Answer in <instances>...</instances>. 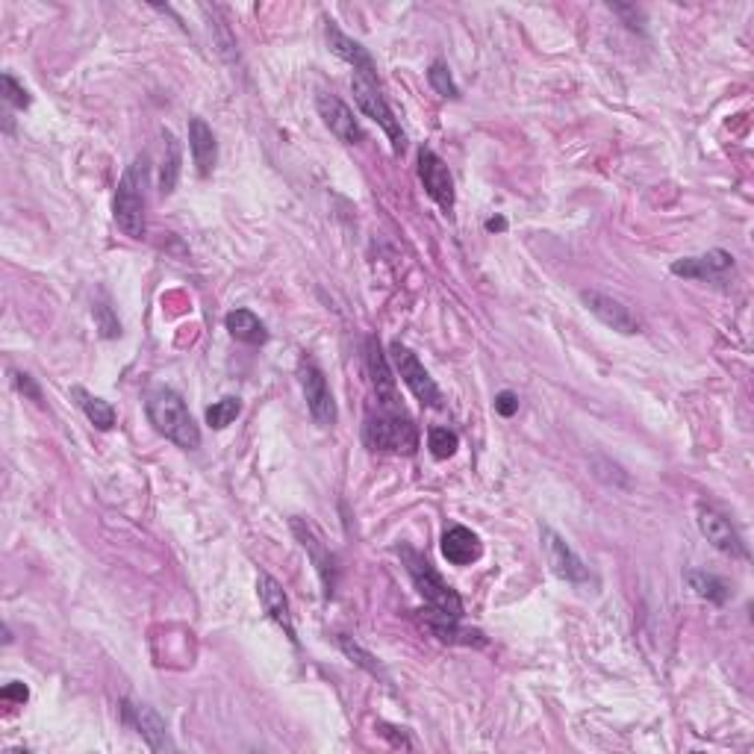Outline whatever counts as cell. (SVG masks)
Instances as JSON below:
<instances>
[{
	"label": "cell",
	"instance_id": "cell-21",
	"mask_svg": "<svg viewBox=\"0 0 754 754\" xmlns=\"http://www.w3.org/2000/svg\"><path fill=\"white\" fill-rule=\"evenodd\" d=\"M224 324H227L230 336L239 339V342H248V345H266L269 342L266 324L260 322L251 310H233V313H227Z\"/></svg>",
	"mask_w": 754,
	"mask_h": 754
},
{
	"label": "cell",
	"instance_id": "cell-6",
	"mask_svg": "<svg viewBox=\"0 0 754 754\" xmlns=\"http://www.w3.org/2000/svg\"><path fill=\"white\" fill-rule=\"evenodd\" d=\"M392 363H395V369H398V375L401 380L410 386V392L422 401V404H428V407H442V392H439V386L433 383V377L428 375V369L419 363V357L407 348V345H401V342H392Z\"/></svg>",
	"mask_w": 754,
	"mask_h": 754
},
{
	"label": "cell",
	"instance_id": "cell-12",
	"mask_svg": "<svg viewBox=\"0 0 754 754\" xmlns=\"http://www.w3.org/2000/svg\"><path fill=\"white\" fill-rule=\"evenodd\" d=\"M419 177H422L425 192L431 195L445 213H451L454 210V180H451L448 165L439 160L431 148L419 151Z\"/></svg>",
	"mask_w": 754,
	"mask_h": 754
},
{
	"label": "cell",
	"instance_id": "cell-5",
	"mask_svg": "<svg viewBox=\"0 0 754 754\" xmlns=\"http://www.w3.org/2000/svg\"><path fill=\"white\" fill-rule=\"evenodd\" d=\"M351 92H354L357 107L363 109V112L375 121L377 127L389 136L392 148H395V151H404V133H401V124H398L395 112H392L389 104H386V98L380 95V86H377L375 80H366V77L354 74V80H351Z\"/></svg>",
	"mask_w": 754,
	"mask_h": 754
},
{
	"label": "cell",
	"instance_id": "cell-3",
	"mask_svg": "<svg viewBox=\"0 0 754 754\" xmlns=\"http://www.w3.org/2000/svg\"><path fill=\"white\" fill-rule=\"evenodd\" d=\"M401 557H404V563H407V572H410L416 590H419V595L431 604L433 613L448 616V619H460V616H463V601H460V595L454 593V590L442 581V575L428 563V557H422L419 551H413V548H407V545L401 548Z\"/></svg>",
	"mask_w": 754,
	"mask_h": 754
},
{
	"label": "cell",
	"instance_id": "cell-29",
	"mask_svg": "<svg viewBox=\"0 0 754 754\" xmlns=\"http://www.w3.org/2000/svg\"><path fill=\"white\" fill-rule=\"evenodd\" d=\"M339 648H342V651H345V654H348V657H351V660H354L357 666H363L366 672H372L375 678H386V675H383V669L377 666L375 657H372L369 651H363V648L357 646V643H351L348 637H339Z\"/></svg>",
	"mask_w": 754,
	"mask_h": 754
},
{
	"label": "cell",
	"instance_id": "cell-18",
	"mask_svg": "<svg viewBox=\"0 0 754 754\" xmlns=\"http://www.w3.org/2000/svg\"><path fill=\"white\" fill-rule=\"evenodd\" d=\"M189 148H192V160L198 165V174L201 177L213 174L218 160V145L213 130L207 127L204 118H192L189 121Z\"/></svg>",
	"mask_w": 754,
	"mask_h": 754
},
{
	"label": "cell",
	"instance_id": "cell-8",
	"mask_svg": "<svg viewBox=\"0 0 754 754\" xmlns=\"http://www.w3.org/2000/svg\"><path fill=\"white\" fill-rule=\"evenodd\" d=\"M542 548H545L548 563H551L557 578H563L569 584H587L590 581V569L584 566V560L572 551V545L566 539L554 534L551 528H542Z\"/></svg>",
	"mask_w": 754,
	"mask_h": 754
},
{
	"label": "cell",
	"instance_id": "cell-33",
	"mask_svg": "<svg viewBox=\"0 0 754 754\" xmlns=\"http://www.w3.org/2000/svg\"><path fill=\"white\" fill-rule=\"evenodd\" d=\"M0 696H3V701H21V704H24V701L30 699V690H27L24 684L12 681V684H6V687H3V693H0Z\"/></svg>",
	"mask_w": 754,
	"mask_h": 754
},
{
	"label": "cell",
	"instance_id": "cell-19",
	"mask_svg": "<svg viewBox=\"0 0 754 754\" xmlns=\"http://www.w3.org/2000/svg\"><path fill=\"white\" fill-rule=\"evenodd\" d=\"M257 595H260V601H263V607H266V613H269L271 619H274L280 628H286V634L295 640L292 613H289V598L283 593V587H280L271 575H260V578H257Z\"/></svg>",
	"mask_w": 754,
	"mask_h": 754
},
{
	"label": "cell",
	"instance_id": "cell-17",
	"mask_svg": "<svg viewBox=\"0 0 754 754\" xmlns=\"http://www.w3.org/2000/svg\"><path fill=\"white\" fill-rule=\"evenodd\" d=\"M442 557L454 566H469L481 557V539L469 528L454 525L442 534Z\"/></svg>",
	"mask_w": 754,
	"mask_h": 754
},
{
	"label": "cell",
	"instance_id": "cell-14",
	"mask_svg": "<svg viewBox=\"0 0 754 754\" xmlns=\"http://www.w3.org/2000/svg\"><path fill=\"white\" fill-rule=\"evenodd\" d=\"M581 301H584V307L593 313L595 319L601 324H607L610 330H619V333H628V336L640 333L637 316L622 301H616L610 295H601V292H581Z\"/></svg>",
	"mask_w": 754,
	"mask_h": 754
},
{
	"label": "cell",
	"instance_id": "cell-13",
	"mask_svg": "<svg viewBox=\"0 0 754 754\" xmlns=\"http://www.w3.org/2000/svg\"><path fill=\"white\" fill-rule=\"evenodd\" d=\"M366 363H369V375H372V386H375L377 404L383 410H401V398H398V386L392 369L386 363V354L380 351V342L375 336L366 339Z\"/></svg>",
	"mask_w": 754,
	"mask_h": 754
},
{
	"label": "cell",
	"instance_id": "cell-9",
	"mask_svg": "<svg viewBox=\"0 0 754 754\" xmlns=\"http://www.w3.org/2000/svg\"><path fill=\"white\" fill-rule=\"evenodd\" d=\"M121 716L127 725H133L139 731V737L148 743L151 752H171L174 743L168 740V731H165V722L162 716L148 707V704H136V701H121Z\"/></svg>",
	"mask_w": 754,
	"mask_h": 754
},
{
	"label": "cell",
	"instance_id": "cell-10",
	"mask_svg": "<svg viewBox=\"0 0 754 754\" xmlns=\"http://www.w3.org/2000/svg\"><path fill=\"white\" fill-rule=\"evenodd\" d=\"M699 531L707 537V542H710L716 551H722V554H728V557H737V560H746V557H749V551H746L740 534L734 531V525H731L719 510H713V507H699Z\"/></svg>",
	"mask_w": 754,
	"mask_h": 754
},
{
	"label": "cell",
	"instance_id": "cell-11",
	"mask_svg": "<svg viewBox=\"0 0 754 754\" xmlns=\"http://www.w3.org/2000/svg\"><path fill=\"white\" fill-rule=\"evenodd\" d=\"M316 107H319V115H322L324 127L345 145H360L363 142V127L357 124L354 112L345 101H339L336 95H327L322 92L316 98Z\"/></svg>",
	"mask_w": 754,
	"mask_h": 754
},
{
	"label": "cell",
	"instance_id": "cell-16",
	"mask_svg": "<svg viewBox=\"0 0 754 754\" xmlns=\"http://www.w3.org/2000/svg\"><path fill=\"white\" fill-rule=\"evenodd\" d=\"M327 48H330V54H336L339 59H345L348 65H354V74H360V77L375 80L377 83L375 59L369 56V51H366L360 42L348 39L333 21H327Z\"/></svg>",
	"mask_w": 754,
	"mask_h": 754
},
{
	"label": "cell",
	"instance_id": "cell-4",
	"mask_svg": "<svg viewBox=\"0 0 754 754\" xmlns=\"http://www.w3.org/2000/svg\"><path fill=\"white\" fill-rule=\"evenodd\" d=\"M363 439L372 451H392V454H413L419 448V431L404 416V410H383L366 419Z\"/></svg>",
	"mask_w": 754,
	"mask_h": 754
},
{
	"label": "cell",
	"instance_id": "cell-22",
	"mask_svg": "<svg viewBox=\"0 0 754 754\" xmlns=\"http://www.w3.org/2000/svg\"><path fill=\"white\" fill-rule=\"evenodd\" d=\"M71 395L77 398L80 410L86 413V419H89L98 431H109V428L115 425V410H112V404H109V401L98 398V395H92V392H86L83 386H74V389H71Z\"/></svg>",
	"mask_w": 754,
	"mask_h": 754
},
{
	"label": "cell",
	"instance_id": "cell-28",
	"mask_svg": "<svg viewBox=\"0 0 754 754\" xmlns=\"http://www.w3.org/2000/svg\"><path fill=\"white\" fill-rule=\"evenodd\" d=\"M457 445H460L457 433L448 431V428H433L431 436H428V448H431L436 460H448L457 451Z\"/></svg>",
	"mask_w": 754,
	"mask_h": 754
},
{
	"label": "cell",
	"instance_id": "cell-25",
	"mask_svg": "<svg viewBox=\"0 0 754 754\" xmlns=\"http://www.w3.org/2000/svg\"><path fill=\"white\" fill-rule=\"evenodd\" d=\"M687 584L696 590L699 598H707L713 604H725L728 601V584L716 575H707V572H687Z\"/></svg>",
	"mask_w": 754,
	"mask_h": 754
},
{
	"label": "cell",
	"instance_id": "cell-30",
	"mask_svg": "<svg viewBox=\"0 0 754 754\" xmlns=\"http://www.w3.org/2000/svg\"><path fill=\"white\" fill-rule=\"evenodd\" d=\"M0 86H3V98H6L12 107L15 109L30 107V95H27V89H24V86H18V80H15L12 74H3V77H0Z\"/></svg>",
	"mask_w": 754,
	"mask_h": 754
},
{
	"label": "cell",
	"instance_id": "cell-35",
	"mask_svg": "<svg viewBox=\"0 0 754 754\" xmlns=\"http://www.w3.org/2000/svg\"><path fill=\"white\" fill-rule=\"evenodd\" d=\"M486 230H489V233H501V230H507V221H504V218H489V221H486Z\"/></svg>",
	"mask_w": 754,
	"mask_h": 754
},
{
	"label": "cell",
	"instance_id": "cell-20",
	"mask_svg": "<svg viewBox=\"0 0 754 754\" xmlns=\"http://www.w3.org/2000/svg\"><path fill=\"white\" fill-rule=\"evenodd\" d=\"M292 531H295V537L301 539L304 551H310V557H313V563H316V569H319V575H322L327 593H333V557H330V551L324 548L322 539L316 537V531H313L310 525H304L301 519L292 522Z\"/></svg>",
	"mask_w": 754,
	"mask_h": 754
},
{
	"label": "cell",
	"instance_id": "cell-32",
	"mask_svg": "<svg viewBox=\"0 0 754 754\" xmlns=\"http://www.w3.org/2000/svg\"><path fill=\"white\" fill-rule=\"evenodd\" d=\"M495 410H498L504 419L516 416V410H519V395H516V392H510V389L498 392V395H495Z\"/></svg>",
	"mask_w": 754,
	"mask_h": 754
},
{
	"label": "cell",
	"instance_id": "cell-2",
	"mask_svg": "<svg viewBox=\"0 0 754 754\" xmlns=\"http://www.w3.org/2000/svg\"><path fill=\"white\" fill-rule=\"evenodd\" d=\"M145 183H148V154L136 157L127 165L118 192H115V224L124 236L142 239L145 236Z\"/></svg>",
	"mask_w": 754,
	"mask_h": 754
},
{
	"label": "cell",
	"instance_id": "cell-26",
	"mask_svg": "<svg viewBox=\"0 0 754 754\" xmlns=\"http://www.w3.org/2000/svg\"><path fill=\"white\" fill-rule=\"evenodd\" d=\"M428 80H431V86L442 98H451V101L460 98V89H457V83H454V77H451V71H448V65L442 59L433 62L431 71H428Z\"/></svg>",
	"mask_w": 754,
	"mask_h": 754
},
{
	"label": "cell",
	"instance_id": "cell-24",
	"mask_svg": "<svg viewBox=\"0 0 754 754\" xmlns=\"http://www.w3.org/2000/svg\"><path fill=\"white\" fill-rule=\"evenodd\" d=\"M162 139H165V160H162L160 192L171 195L180 177V142L174 139V133H162Z\"/></svg>",
	"mask_w": 754,
	"mask_h": 754
},
{
	"label": "cell",
	"instance_id": "cell-7",
	"mask_svg": "<svg viewBox=\"0 0 754 754\" xmlns=\"http://www.w3.org/2000/svg\"><path fill=\"white\" fill-rule=\"evenodd\" d=\"M298 377H301V389H304V398H307L313 422L319 428H333L336 425V401L330 395V386L324 380L322 369L313 360H301Z\"/></svg>",
	"mask_w": 754,
	"mask_h": 754
},
{
	"label": "cell",
	"instance_id": "cell-27",
	"mask_svg": "<svg viewBox=\"0 0 754 754\" xmlns=\"http://www.w3.org/2000/svg\"><path fill=\"white\" fill-rule=\"evenodd\" d=\"M239 410H242L239 398H221V401H216V404L207 410V425L221 431V428H227V425L239 416Z\"/></svg>",
	"mask_w": 754,
	"mask_h": 754
},
{
	"label": "cell",
	"instance_id": "cell-15",
	"mask_svg": "<svg viewBox=\"0 0 754 754\" xmlns=\"http://www.w3.org/2000/svg\"><path fill=\"white\" fill-rule=\"evenodd\" d=\"M734 269V257L728 251H707L701 257H684L672 263L675 277H690V280H722Z\"/></svg>",
	"mask_w": 754,
	"mask_h": 754
},
{
	"label": "cell",
	"instance_id": "cell-31",
	"mask_svg": "<svg viewBox=\"0 0 754 754\" xmlns=\"http://www.w3.org/2000/svg\"><path fill=\"white\" fill-rule=\"evenodd\" d=\"M95 322L101 327V336L104 339H115V336H121V324L118 319L112 316V310H109L107 304H98L95 307Z\"/></svg>",
	"mask_w": 754,
	"mask_h": 754
},
{
	"label": "cell",
	"instance_id": "cell-23",
	"mask_svg": "<svg viewBox=\"0 0 754 754\" xmlns=\"http://www.w3.org/2000/svg\"><path fill=\"white\" fill-rule=\"evenodd\" d=\"M439 616V613H436ZM460 619H448V616H439V619H431V631L445 640V643H463V646H486L484 634L481 631H466V628H457Z\"/></svg>",
	"mask_w": 754,
	"mask_h": 754
},
{
	"label": "cell",
	"instance_id": "cell-1",
	"mask_svg": "<svg viewBox=\"0 0 754 754\" xmlns=\"http://www.w3.org/2000/svg\"><path fill=\"white\" fill-rule=\"evenodd\" d=\"M145 410H148L151 425L174 445H180L186 451H195L201 445V431H198L186 401L174 389H154L145 401Z\"/></svg>",
	"mask_w": 754,
	"mask_h": 754
},
{
	"label": "cell",
	"instance_id": "cell-34",
	"mask_svg": "<svg viewBox=\"0 0 754 754\" xmlns=\"http://www.w3.org/2000/svg\"><path fill=\"white\" fill-rule=\"evenodd\" d=\"M15 386H18L21 392H27V395H30L33 401H39V404H42V392H39V386H36V383L30 380V375H21V372H15Z\"/></svg>",
	"mask_w": 754,
	"mask_h": 754
}]
</instances>
